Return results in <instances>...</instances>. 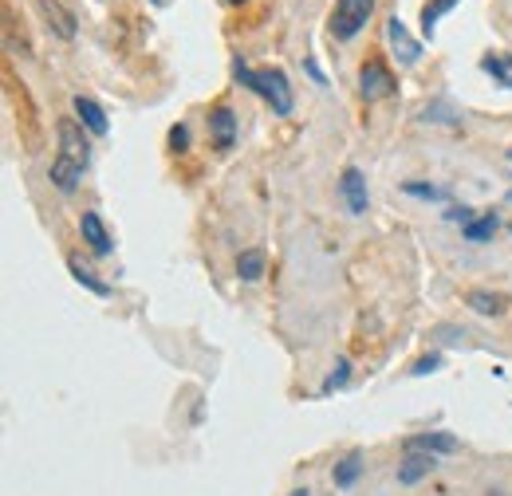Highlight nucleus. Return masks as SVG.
I'll list each match as a JSON object with an SVG mask.
<instances>
[{
    "mask_svg": "<svg viewBox=\"0 0 512 496\" xmlns=\"http://www.w3.org/2000/svg\"><path fill=\"white\" fill-rule=\"evenodd\" d=\"M375 4L379 0H335V12H331L327 32L335 40H355L367 28V20L375 16Z\"/></svg>",
    "mask_w": 512,
    "mask_h": 496,
    "instance_id": "f03ea898",
    "label": "nucleus"
},
{
    "mask_svg": "<svg viewBox=\"0 0 512 496\" xmlns=\"http://www.w3.org/2000/svg\"><path fill=\"white\" fill-rule=\"evenodd\" d=\"M233 75L272 107V115H292L296 99H292V83L280 67H249L245 60H233Z\"/></svg>",
    "mask_w": 512,
    "mask_h": 496,
    "instance_id": "f257e3e1",
    "label": "nucleus"
},
{
    "mask_svg": "<svg viewBox=\"0 0 512 496\" xmlns=\"http://www.w3.org/2000/svg\"><path fill=\"white\" fill-rule=\"evenodd\" d=\"M509 229H512V225H509Z\"/></svg>",
    "mask_w": 512,
    "mask_h": 496,
    "instance_id": "2f4dec72",
    "label": "nucleus"
},
{
    "mask_svg": "<svg viewBox=\"0 0 512 496\" xmlns=\"http://www.w3.org/2000/svg\"><path fill=\"white\" fill-rule=\"evenodd\" d=\"M509 158H512V150H509Z\"/></svg>",
    "mask_w": 512,
    "mask_h": 496,
    "instance_id": "7c9ffc66",
    "label": "nucleus"
},
{
    "mask_svg": "<svg viewBox=\"0 0 512 496\" xmlns=\"http://www.w3.org/2000/svg\"><path fill=\"white\" fill-rule=\"evenodd\" d=\"M264 272H268V256H264V248H245V252L237 256V276H241L245 284L264 280Z\"/></svg>",
    "mask_w": 512,
    "mask_h": 496,
    "instance_id": "f3484780",
    "label": "nucleus"
},
{
    "mask_svg": "<svg viewBox=\"0 0 512 496\" xmlns=\"http://www.w3.org/2000/svg\"><path fill=\"white\" fill-rule=\"evenodd\" d=\"M339 197H343V205H347L351 217H367L371 193H367V178H363L359 166H347V170L339 174Z\"/></svg>",
    "mask_w": 512,
    "mask_h": 496,
    "instance_id": "20e7f679",
    "label": "nucleus"
},
{
    "mask_svg": "<svg viewBox=\"0 0 512 496\" xmlns=\"http://www.w3.org/2000/svg\"><path fill=\"white\" fill-rule=\"evenodd\" d=\"M304 67H308V75H312V79H316V83H320V87H323V83H327V79H323V71H320V67H316V63H312V60L304 63Z\"/></svg>",
    "mask_w": 512,
    "mask_h": 496,
    "instance_id": "bb28decb",
    "label": "nucleus"
},
{
    "mask_svg": "<svg viewBox=\"0 0 512 496\" xmlns=\"http://www.w3.org/2000/svg\"><path fill=\"white\" fill-rule=\"evenodd\" d=\"M422 123H438V126H461V115L449 107V103H430V107H422Z\"/></svg>",
    "mask_w": 512,
    "mask_h": 496,
    "instance_id": "4be33fe9",
    "label": "nucleus"
},
{
    "mask_svg": "<svg viewBox=\"0 0 512 496\" xmlns=\"http://www.w3.org/2000/svg\"><path fill=\"white\" fill-rule=\"evenodd\" d=\"M438 367H442V355H426V359H418V363L410 367V374H414V378H422V374H434Z\"/></svg>",
    "mask_w": 512,
    "mask_h": 496,
    "instance_id": "a878e982",
    "label": "nucleus"
},
{
    "mask_svg": "<svg viewBox=\"0 0 512 496\" xmlns=\"http://www.w3.org/2000/svg\"><path fill=\"white\" fill-rule=\"evenodd\" d=\"M48 178H52V186L60 189V193H75L79 182H83V166H79V162H71V158H64V154H56V158H52Z\"/></svg>",
    "mask_w": 512,
    "mask_h": 496,
    "instance_id": "4468645a",
    "label": "nucleus"
},
{
    "mask_svg": "<svg viewBox=\"0 0 512 496\" xmlns=\"http://www.w3.org/2000/svg\"><path fill=\"white\" fill-rule=\"evenodd\" d=\"M465 308L485 315V319H493V315H505L509 296H505V292H493V288H469V292H465Z\"/></svg>",
    "mask_w": 512,
    "mask_h": 496,
    "instance_id": "ddd939ff",
    "label": "nucleus"
},
{
    "mask_svg": "<svg viewBox=\"0 0 512 496\" xmlns=\"http://www.w3.org/2000/svg\"><path fill=\"white\" fill-rule=\"evenodd\" d=\"M209 134H213V146L217 150H233V142H237V115H233V107L217 103L209 111Z\"/></svg>",
    "mask_w": 512,
    "mask_h": 496,
    "instance_id": "9b49d317",
    "label": "nucleus"
},
{
    "mask_svg": "<svg viewBox=\"0 0 512 496\" xmlns=\"http://www.w3.org/2000/svg\"><path fill=\"white\" fill-rule=\"evenodd\" d=\"M79 237H83V245L91 248L95 256H111V248H115L107 225H103V217H99L95 209H87V213L79 217Z\"/></svg>",
    "mask_w": 512,
    "mask_h": 496,
    "instance_id": "0eeeda50",
    "label": "nucleus"
},
{
    "mask_svg": "<svg viewBox=\"0 0 512 496\" xmlns=\"http://www.w3.org/2000/svg\"><path fill=\"white\" fill-rule=\"evenodd\" d=\"M497 229H501V217L489 209V213H477V217L461 229V237H465L469 245H485V241H493V233H497Z\"/></svg>",
    "mask_w": 512,
    "mask_h": 496,
    "instance_id": "2eb2a0df",
    "label": "nucleus"
},
{
    "mask_svg": "<svg viewBox=\"0 0 512 496\" xmlns=\"http://www.w3.org/2000/svg\"><path fill=\"white\" fill-rule=\"evenodd\" d=\"M71 111H75V119L83 123V130H91L95 138H107V134H111L107 111H103L95 99H87V95H75V99H71Z\"/></svg>",
    "mask_w": 512,
    "mask_h": 496,
    "instance_id": "9d476101",
    "label": "nucleus"
},
{
    "mask_svg": "<svg viewBox=\"0 0 512 496\" xmlns=\"http://www.w3.org/2000/svg\"><path fill=\"white\" fill-rule=\"evenodd\" d=\"M398 91V79L390 75V67L383 60H367L359 67V99L363 103H379V99H390Z\"/></svg>",
    "mask_w": 512,
    "mask_h": 496,
    "instance_id": "7ed1b4c3",
    "label": "nucleus"
},
{
    "mask_svg": "<svg viewBox=\"0 0 512 496\" xmlns=\"http://www.w3.org/2000/svg\"><path fill=\"white\" fill-rule=\"evenodd\" d=\"M347 382H351V359H347V355H339V359H335V367H331V374L323 378L320 394H323V398H327V394H335V390H343Z\"/></svg>",
    "mask_w": 512,
    "mask_h": 496,
    "instance_id": "412c9836",
    "label": "nucleus"
},
{
    "mask_svg": "<svg viewBox=\"0 0 512 496\" xmlns=\"http://www.w3.org/2000/svg\"><path fill=\"white\" fill-rule=\"evenodd\" d=\"M229 4H245V0H229Z\"/></svg>",
    "mask_w": 512,
    "mask_h": 496,
    "instance_id": "c756f323",
    "label": "nucleus"
},
{
    "mask_svg": "<svg viewBox=\"0 0 512 496\" xmlns=\"http://www.w3.org/2000/svg\"><path fill=\"white\" fill-rule=\"evenodd\" d=\"M481 71L493 75L501 87H512V52H489V56H481Z\"/></svg>",
    "mask_w": 512,
    "mask_h": 496,
    "instance_id": "6ab92c4d",
    "label": "nucleus"
},
{
    "mask_svg": "<svg viewBox=\"0 0 512 496\" xmlns=\"http://www.w3.org/2000/svg\"><path fill=\"white\" fill-rule=\"evenodd\" d=\"M56 138H60V154L71 158V162H79V166L87 170V162H91V142H87V134H83V123H79V119H60V123H56Z\"/></svg>",
    "mask_w": 512,
    "mask_h": 496,
    "instance_id": "39448f33",
    "label": "nucleus"
},
{
    "mask_svg": "<svg viewBox=\"0 0 512 496\" xmlns=\"http://www.w3.org/2000/svg\"><path fill=\"white\" fill-rule=\"evenodd\" d=\"M438 469V457L434 453H406L402 457V465H398V485H418V481H426L430 473Z\"/></svg>",
    "mask_w": 512,
    "mask_h": 496,
    "instance_id": "f8f14e48",
    "label": "nucleus"
},
{
    "mask_svg": "<svg viewBox=\"0 0 512 496\" xmlns=\"http://www.w3.org/2000/svg\"><path fill=\"white\" fill-rule=\"evenodd\" d=\"M288 496H312V493H308V489H292Z\"/></svg>",
    "mask_w": 512,
    "mask_h": 496,
    "instance_id": "cd10ccee",
    "label": "nucleus"
},
{
    "mask_svg": "<svg viewBox=\"0 0 512 496\" xmlns=\"http://www.w3.org/2000/svg\"><path fill=\"white\" fill-rule=\"evenodd\" d=\"M359 477H363V449H351V453H347V457L335 465L331 481H335V489H351Z\"/></svg>",
    "mask_w": 512,
    "mask_h": 496,
    "instance_id": "a211bd4d",
    "label": "nucleus"
},
{
    "mask_svg": "<svg viewBox=\"0 0 512 496\" xmlns=\"http://www.w3.org/2000/svg\"><path fill=\"white\" fill-rule=\"evenodd\" d=\"M473 217H477V213H473L469 205H449V209H446V221H449V225H461V229H465Z\"/></svg>",
    "mask_w": 512,
    "mask_h": 496,
    "instance_id": "393cba45",
    "label": "nucleus"
},
{
    "mask_svg": "<svg viewBox=\"0 0 512 496\" xmlns=\"http://www.w3.org/2000/svg\"><path fill=\"white\" fill-rule=\"evenodd\" d=\"M36 8H40V16L48 20V28H52L60 40H75V36H79V20H75V12L64 8L60 0H36Z\"/></svg>",
    "mask_w": 512,
    "mask_h": 496,
    "instance_id": "1a4fd4ad",
    "label": "nucleus"
},
{
    "mask_svg": "<svg viewBox=\"0 0 512 496\" xmlns=\"http://www.w3.org/2000/svg\"><path fill=\"white\" fill-rule=\"evenodd\" d=\"M485 496H505V493H497V489H493V493H485Z\"/></svg>",
    "mask_w": 512,
    "mask_h": 496,
    "instance_id": "c85d7f7f",
    "label": "nucleus"
},
{
    "mask_svg": "<svg viewBox=\"0 0 512 496\" xmlns=\"http://www.w3.org/2000/svg\"><path fill=\"white\" fill-rule=\"evenodd\" d=\"M461 0H430L426 8H422V16H418V24H422V36H434V24L446 16V12H453Z\"/></svg>",
    "mask_w": 512,
    "mask_h": 496,
    "instance_id": "aec40b11",
    "label": "nucleus"
},
{
    "mask_svg": "<svg viewBox=\"0 0 512 496\" xmlns=\"http://www.w3.org/2000/svg\"><path fill=\"white\" fill-rule=\"evenodd\" d=\"M67 272H71V276H75V284H79V288H87L91 296H99V300H107V296H111V284H107V280H99L87 264H79V256H71V260H67Z\"/></svg>",
    "mask_w": 512,
    "mask_h": 496,
    "instance_id": "dca6fc26",
    "label": "nucleus"
},
{
    "mask_svg": "<svg viewBox=\"0 0 512 496\" xmlns=\"http://www.w3.org/2000/svg\"><path fill=\"white\" fill-rule=\"evenodd\" d=\"M406 197H418V201H446L449 193L442 186H430V182H402Z\"/></svg>",
    "mask_w": 512,
    "mask_h": 496,
    "instance_id": "5701e85b",
    "label": "nucleus"
},
{
    "mask_svg": "<svg viewBox=\"0 0 512 496\" xmlns=\"http://www.w3.org/2000/svg\"><path fill=\"white\" fill-rule=\"evenodd\" d=\"M402 449L406 453H434V457H449V453H457L461 449V441L446 430H434V434H414L402 441Z\"/></svg>",
    "mask_w": 512,
    "mask_h": 496,
    "instance_id": "6e6552de",
    "label": "nucleus"
},
{
    "mask_svg": "<svg viewBox=\"0 0 512 496\" xmlns=\"http://www.w3.org/2000/svg\"><path fill=\"white\" fill-rule=\"evenodd\" d=\"M170 150H174V154L190 150V126H186V123L170 126Z\"/></svg>",
    "mask_w": 512,
    "mask_h": 496,
    "instance_id": "b1692460",
    "label": "nucleus"
},
{
    "mask_svg": "<svg viewBox=\"0 0 512 496\" xmlns=\"http://www.w3.org/2000/svg\"><path fill=\"white\" fill-rule=\"evenodd\" d=\"M386 44H390L394 60L402 63V67H414V63L422 60V44L406 32V24H402L398 16H390V20H386Z\"/></svg>",
    "mask_w": 512,
    "mask_h": 496,
    "instance_id": "423d86ee",
    "label": "nucleus"
}]
</instances>
